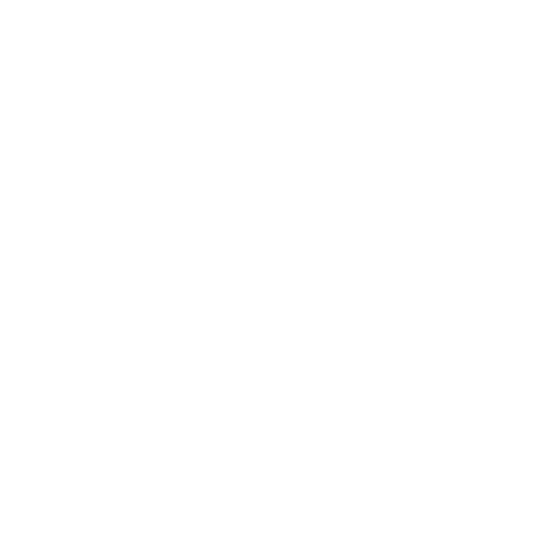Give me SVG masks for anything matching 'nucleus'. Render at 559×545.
Listing matches in <instances>:
<instances>
[]
</instances>
